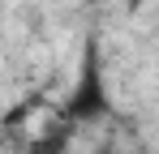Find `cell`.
Listing matches in <instances>:
<instances>
[{
	"mask_svg": "<svg viewBox=\"0 0 159 154\" xmlns=\"http://www.w3.org/2000/svg\"><path fill=\"white\" fill-rule=\"evenodd\" d=\"M107 111H112L107 81L99 73V56L90 51L86 64H82V73H78V81H73V90H69V99H65V107H60V120L65 124H95Z\"/></svg>",
	"mask_w": 159,
	"mask_h": 154,
	"instance_id": "1",
	"label": "cell"
},
{
	"mask_svg": "<svg viewBox=\"0 0 159 154\" xmlns=\"http://www.w3.org/2000/svg\"><path fill=\"white\" fill-rule=\"evenodd\" d=\"M69 133H73V124L56 120L48 133H39V137L26 141V154H65V150H69Z\"/></svg>",
	"mask_w": 159,
	"mask_h": 154,
	"instance_id": "2",
	"label": "cell"
}]
</instances>
